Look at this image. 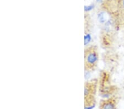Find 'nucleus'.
Returning <instances> with one entry per match:
<instances>
[{"instance_id":"f257e3e1","label":"nucleus","mask_w":124,"mask_h":109,"mask_svg":"<svg viewBox=\"0 0 124 109\" xmlns=\"http://www.w3.org/2000/svg\"><path fill=\"white\" fill-rule=\"evenodd\" d=\"M99 55L97 46L90 45L84 50V68L88 72L94 71L97 68Z\"/></svg>"},{"instance_id":"f03ea898","label":"nucleus","mask_w":124,"mask_h":109,"mask_svg":"<svg viewBox=\"0 0 124 109\" xmlns=\"http://www.w3.org/2000/svg\"><path fill=\"white\" fill-rule=\"evenodd\" d=\"M98 88V80L93 79L84 84V97L96 96Z\"/></svg>"},{"instance_id":"7ed1b4c3","label":"nucleus","mask_w":124,"mask_h":109,"mask_svg":"<svg viewBox=\"0 0 124 109\" xmlns=\"http://www.w3.org/2000/svg\"><path fill=\"white\" fill-rule=\"evenodd\" d=\"M117 100L114 96L108 98L103 99L100 101L99 109H117Z\"/></svg>"},{"instance_id":"20e7f679","label":"nucleus","mask_w":124,"mask_h":109,"mask_svg":"<svg viewBox=\"0 0 124 109\" xmlns=\"http://www.w3.org/2000/svg\"><path fill=\"white\" fill-rule=\"evenodd\" d=\"M120 4L121 8L124 11V0H120Z\"/></svg>"},{"instance_id":"39448f33","label":"nucleus","mask_w":124,"mask_h":109,"mask_svg":"<svg viewBox=\"0 0 124 109\" xmlns=\"http://www.w3.org/2000/svg\"><path fill=\"white\" fill-rule=\"evenodd\" d=\"M123 26H124V20H123Z\"/></svg>"}]
</instances>
